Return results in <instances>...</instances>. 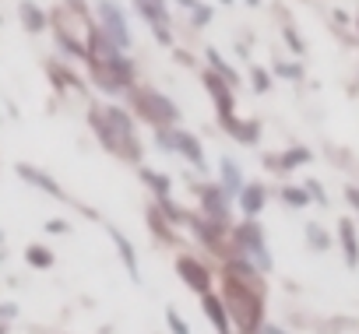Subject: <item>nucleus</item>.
Listing matches in <instances>:
<instances>
[{
    "label": "nucleus",
    "mask_w": 359,
    "mask_h": 334,
    "mask_svg": "<svg viewBox=\"0 0 359 334\" xmlns=\"http://www.w3.org/2000/svg\"><path fill=\"white\" fill-rule=\"evenodd\" d=\"M92 127L99 130L102 144L123 158H137L141 148L134 141V127H130V116L120 109V106H106V109H95L92 113Z\"/></svg>",
    "instance_id": "obj_1"
},
{
    "label": "nucleus",
    "mask_w": 359,
    "mask_h": 334,
    "mask_svg": "<svg viewBox=\"0 0 359 334\" xmlns=\"http://www.w3.org/2000/svg\"><path fill=\"white\" fill-rule=\"evenodd\" d=\"M130 95H134L137 113H141L144 120H151L155 127H172V123L180 120L176 102H172V99H165L162 92H155V88H134Z\"/></svg>",
    "instance_id": "obj_2"
},
{
    "label": "nucleus",
    "mask_w": 359,
    "mask_h": 334,
    "mask_svg": "<svg viewBox=\"0 0 359 334\" xmlns=\"http://www.w3.org/2000/svg\"><path fill=\"white\" fill-rule=\"evenodd\" d=\"M226 295H229V306H233V313L240 316V327L250 334V330H257V323H261V299L243 285V281H236V278H229V285H226Z\"/></svg>",
    "instance_id": "obj_3"
},
{
    "label": "nucleus",
    "mask_w": 359,
    "mask_h": 334,
    "mask_svg": "<svg viewBox=\"0 0 359 334\" xmlns=\"http://www.w3.org/2000/svg\"><path fill=\"white\" fill-rule=\"evenodd\" d=\"M99 22H102V36L116 46V50H127L130 46V32H127V18L116 4H109V0H99Z\"/></svg>",
    "instance_id": "obj_4"
},
{
    "label": "nucleus",
    "mask_w": 359,
    "mask_h": 334,
    "mask_svg": "<svg viewBox=\"0 0 359 334\" xmlns=\"http://www.w3.org/2000/svg\"><path fill=\"white\" fill-rule=\"evenodd\" d=\"M158 144L169 148V151H180L187 162H194V169H205V151L198 144L194 134H184V130H158Z\"/></svg>",
    "instance_id": "obj_5"
},
{
    "label": "nucleus",
    "mask_w": 359,
    "mask_h": 334,
    "mask_svg": "<svg viewBox=\"0 0 359 334\" xmlns=\"http://www.w3.org/2000/svg\"><path fill=\"white\" fill-rule=\"evenodd\" d=\"M134 8L144 15V22L151 25L155 39L158 43H172V32H169V15H165V0H134Z\"/></svg>",
    "instance_id": "obj_6"
},
{
    "label": "nucleus",
    "mask_w": 359,
    "mask_h": 334,
    "mask_svg": "<svg viewBox=\"0 0 359 334\" xmlns=\"http://www.w3.org/2000/svg\"><path fill=\"white\" fill-rule=\"evenodd\" d=\"M176 271H180V278H184V281H187L194 292H201V295L208 292L212 278H208V271H205V267H201L194 257H180V260H176Z\"/></svg>",
    "instance_id": "obj_7"
},
{
    "label": "nucleus",
    "mask_w": 359,
    "mask_h": 334,
    "mask_svg": "<svg viewBox=\"0 0 359 334\" xmlns=\"http://www.w3.org/2000/svg\"><path fill=\"white\" fill-rule=\"evenodd\" d=\"M240 243L261 260V267H268L271 260H268V246H264V239H261V229H257V222H247L243 229H240Z\"/></svg>",
    "instance_id": "obj_8"
},
{
    "label": "nucleus",
    "mask_w": 359,
    "mask_h": 334,
    "mask_svg": "<svg viewBox=\"0 0 359 334\" xmlns=\"http://www.w3.org/2000/svg\"><path fill=\"white\" fill-rule=\"evenodd\" d=\"M18 176H22V180H29V183H36V187H39V190H46L50 197H57V201H67V197H64V190H60V187H57V183H53L46 173H39L36 165H25V162H22V165H18Z\"/></svg>",
    "instance_id": "obj_9"
},
{
    "label": "nucleus",
    "mask_w": 359,
    "mask_h": 334,
    "mask_svg": "<svg viewBox=\"0 0 359 334\" xmlns=\"http://www.w3.org/2000/svg\"><path fill=\"white\" fill-rule=\"evenodd\" d=\"M338 236H341V246H345V260H348V267H355L359 264V239H355V225L345 218V222H338Z\"/></svg>",
    "instance_id": "obj_10"
},
{
    "label": "nucleus",
    "mask_w": 359,
    "mask_h": 334,
    "mask_svg": "<svg viewBox=\"0 0 359 334\" xmlns=\"http://www.w3.org/2000/svg\"><path fill=\"white\" fill-rule=\"evenodd\" d=\"M205 313H208V320L215 323L219 334H229V316H226V306H222L219 295H208L205 292Z\"/></svg>",
    "instance_id": "obj_11"
},
{
    "label": "nucleus",
    "mask_w": 359,
    "mask_h": 334,
    "mask_svg": "<svg viewBox=\"0 0 359 334\" xmlns=\"http://www.w3.org/2000/svg\"><path fill=\"white\" fill-rule=\"evenodd\" d=\"M18 15H22V25H25L29 32H36V36H39V32L46 29V15L32 4V0H22V4H18Z\"/></svg>",
    "instance_id": "obj_12"
},
{
    "label": "nucleus",
    "mask_w": 359,
    "mask_h": 334,
    "mask_svg": "<svg viewBox=\"0 0 359 334\" xmlns=\"http://www.w3.org/2000/svg\"><path fill=\"white\" fill-rule=\"evenodd\" d=\"M240 204H243V211H247V215H257V211L264 208V190H261L257 183L243 187V197H240Z\"/></svg>",
    "instance_id": "obj_13"
},
{
    "label": "nucleus",
    "mask_w": 359,
    "mask_h": 334,
    "mask_svg": "<svg viewBox=\"0 0 359 334\" xmlns=\"http://www.w3.org/2000/svg\"><path fill=\"white\" fill-rule=\"evenodd\" d=\"M109 236L116 239V246H120V257H123V264H127V271H130V278L137 281V264H134V250H130V243L116 232V229H109Z\"/></svg>",
    "instance_id": "obj_14"
},
{
    "label": "nucleus",
    "mask_w": 359,
    "mask_h": 334,
    "mask_svg": "<svg viewBox=\"0 0 359 334\" xmlns=\"http://www.w3.org/2000/svg\"><path fill=\"white\" fill-rule=\"evenodd\" d=\"M208 64H212V67H215V74H219V78H226L229 85L236 81V71H233V67H229V64H226V60L215 53V50H208Z\"/></svg>",
    "instance_id": "obj_15"
},
{
    "label": "nucleus",
    "mask_w": 359,
    "mask_h": 334,
    "mask_svg": "<svg viewBox=\"0 0 359 334\" xmlns=\"http://www.w3.org/2000/svg\"><path fill=\"white\" fill-rule=\"evenodd\" d=\"M141 176H144V183H151V187H155L158 201H162V197H169V180H165V176H155L151 169H141Z\"/></svg>",
    "instance_id": "obj_16"
},
{
    "label": "nucleus",
    "mask_w": 359,
    "mask_h": 334,
    "mask_svg": "<svg viewBox=\"0 0 359 334\" xmlns=\"http://www.w3.org/2000/svg\"><path fill=\"white\" fill-rule=\"evenodd\" d=\"M25 257H29V264H32V267H50V264H53V253H50V250H43V246H32Z\"/></svg>",
    "instance_id": "obj_17"
},
{
    "label": "nucleus",
    "mask_w": 359,
    "mask_h": 334,
    "mask_svg": "<svg viewBox=\"0 0 359 334\" xmlns=\"http://www.w3.org/2000/svg\"><path fill=\"white\" fill-rule=\"evenodd\" d=\"M306 158H310V151H303V148H296V151H285L278 165H282V169H292V165H299V162H306Z\"/></svg>",
    "instance_id": "obj_18"
},
{
    "label": "nucleus",
    "mask_w": 359,
    "mask_h": 334,
    "mask_svg": "<svg viewBox=\"0 0 359 334\" xmlns=\"http://www.w3.org/2000/svg\"><path fill=\"white\" fill-rule=\"evenodd\" d=\"M50 74H53V78H60V81H67V88H81V81H78L71 71H64L60 64H50Z\"/></svg>",
    "instance_id": "obj_19"
},
{
    "label": "nucleus",
    "mask_w": 359,
    "mask_h": 334,
    "mask_svg": "<svg viewBox=\"0 0 359 334\" xmlns=\"http://www.w3.org/2000/svg\"><path fill=\"white\" fill-rule=\"evenodd\" d=\"M282 197H285L289 204H296V208H303V204L310 201V197H306V190H296V187H289V190H285Z\"/></svg>",
    "instance_id": "obj_20"
},
{
    "label": "nucleus",
    "mask_w": 359,
    "mask_h": 334,
    "mask_svg": "<svg viewBox=\"0 0 359 334\" xmlns=\"http://www.w3.org/2000/svg\"><path fill=\"white\" fill-rule=\"evenodd\" d=\"M222 173H226V183L229 187H240V173H236V165L229 158H222Z\"/></svg>",
    "instance_id": "obj_21"
},
{
    "label": "nucleus",
    "mask_w": 359,
    "mask_h": 334,
    "mask_svg": "<svg viewBox=\"0 0 359 334\" xmlns=\"http://www.w3.org/2000/svg\"><path fill=\"white\" fill-rule=\"evenodd\" d=\"M306 236H310V243H313V246H320V250L327 246V239H324V232H317V225H310V229H306Z\"/></svg>",
    "instance_id": "obj_22"
},
{
    "label": "nucleus",
    "mask_w": 359,
    "mask_h": 334,
    "mask_svg": "<svg viewBox=\"0 0 359 334\" xmlns=\"http://www.w3.org/2000/svg\"><path fill=\"white\" fill-rule=\"evenodd\" d=\"M191 11H194V18H198V25H208V18H212V11H208V8H201V4H194Z\"/></svg>",
    "instance_id": "obj_23"
},
{
    "label": "nucleus",
    "mask_w": 359,
    "mask_h": 334,
    "mask_svg": "<svg viewBox=\"0 0 359 334\" xmlns=\"http://www.w3.org/2000/svg\"><path fill=\"white\" fill-rule=\"evenodd\" d=\"M254 88L257 92H268V74L264 71H254Z\"/></svg>",
    "instance_id": "obj_24"
},
{
    "label": "nucleus",
    "mask_w": 359,
    "mask_h": 334,
    "mask_svg": "<svg viewBox=\"0 0 359 334\" xmlns=\"http://www.w3.org/2000/svg\"><path fill=\"white\" fill-rule=\"evenodd\" d=\"M165 316H169V323H172V330H176V334H187V327H184V320H180L176 313H165Z\"/></svg>",
    "instance_id": "obj_25"
},
{
    "label": "nucleus",
    "mask_w": 359,
    "mask_h": 334,
    "mask_svg": "<svg viewBox=\"0 0 359 334\" xmlns=\"http://www.w3.org/2000/svg\"><path fill=\"white\" fill-rule=\"evenodd\" d=\"M345 197H348V201H352V204L359 208V190H352V187H348V190H345Z\"/></svg>",
    "instance_id": "obj_26"
},
{
    "label": "nucleus",
    "mask_w": 359,
    "mask_h": 334,
    "mask_svg": "<svg viewBox=\"0 0 359 334\" xmlns=\"http://www.w3.org/2000/svg\"><path fill=\"white\" fill-rule=\"evenodd\" d=\"M180 4H184V8H194V4H198V0H180Z\"/></svg>",
    "instance_id": "obj_27"
},
{
    "label": "nucleus",
    "mask_w": 359,
    "mask_h": 334,
    "mask_svg": "<svg viewBox=\"0 0 359 334\" xmlns=\"http://www.w3.org/2000/svg\"><path fill=\"white\" fill-rule=\"evenodd\" d=\"M264 334H282V330L278 327H264Z\"/></svg>",
    "instance_id": "obj_28"
},
{
    "label": "nucleus",
    "mask_w": 359,
    "mask_h": 334,
    "mask_svg": "<svg viewBox=\"0 0 359 334\" xmlns=\"http://www.w3.org/2000/svg\"><path fill=\"white\" fill-rule=\"evenodd\" d=\"M222 4H233V0H222Z\"/></svg>",
    "instance_id": "obj_29"
},
{
    "label": "nucleus",
    "mask_w": 359,
    "mask_h": 334,
    "mask_svg": "<svg viewBox=\"0 0 359 334\" xmlns=\"http://www.w3.org/2000/svg\"><path fill=\"white\" fill-rule=\"evenodd\" d=\"M247 4H257V0H247Z\"/></svg>",
    "instance_id": "obj_30"
}]
</instances>
